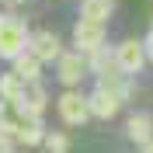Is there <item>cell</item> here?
Listing matches in <instances>:
<instances>
[{
  "label": "cell",
  "instance_id": "cell-11",
  "mask_svg": "<svg viewBox=\"0 0 153 153\" xmlns=\"http://www.w3.org/2000/svg\"><path fill=\"white\" fill-rule=\"evenodd\" d=\"M7 73H14L21 84H38V80H42V63H38L35 56H28V52H21L18 59H10Z\"/></svg>",
  "mask_w": 153,
  "mask_h": 153
},
{
  "label": "cell",
  "instance_id": "cell-9",
  "mask_svg": "<svg viewBox=\"0 0 153 153\" xmlns=\"http://www.w3.org/2000/svg\"><path fill=\"white\" fill-rule=\"evenodd\" d=\"M125 136H129L136 146L153 143V115H150V111H136V115H129V122H125Z\"/></svg>",
  "mask_w": 153,
  "mask_h": 153
},
{
  "label": "cell",
  "instance_id": "cell-12",
  "mask_svg": "<svg viewBox=\"0 0 153 153\" xmlns=\"http://www.w3.org/2000/svg\"><path fill=\"white\" fill-rule=\"evenodd\" d=\"M87 59V73H97V80H108V76H115L118 70H115V56H111V49L101 45L97 52H91Z\"/></svg>",
  "mask_w": 153,
  "mask_h": 153
},
{
  "label": "cell",
  "instance_id": "cell-5",
  "mask_svg": "<svg viewBox=\"0 0 153 153\" xmlns=\"http://www.w3.org/2000/svg\"><path fill=\"white\" fill-rule=\"evenodd\" d=\"M56 73H59V84L66 91H76L80 80H87V59L80 52H66L63 49V56L56 59Z\"/></svg>",
  "mask_w": 153,
  "mask_h": 153
},
{
  "label": "cell",
  "instance_id": "cell-13",
  "mask_svg": "<svg viewBox=\"0 0 153 153\" xmlns=\"http://www.w3.org/2000/svg\"><path fill=\"white\" fill-rule=\"evenodd\" d=\"M111 14H115V0H80V21L108 25Z\"/></svg>",
  "mask_w": 153,
  "mask_h": 153
},
{
  "label": "cell",
  "instance_id": "cell-3",
  "mask_svg": "<svg viewBox=\"0 0 153 153\" xmlns=\"http://www.w3.org/2000/svg\"><path fill=\"white\" fill-rule=\"evenodd\" d=\"M25 52L35 56L42 66H45V63H56V59L63 56V38H59L56 31H49V28L28 31V45H25Z\"/></svg>",
  "mask_w": 153,
  "mask_h": 153
},
{
  "label": "cell",
  "instance_id": "cell-6",
  "mask_svg": "<svg viewBox=\"0 0 153 153\" xmlns=\"http://www.w3.org/2000/svg\"><path fill=\"white\" fill-rule=\"evenodd\" d=\"M56 111H59V118L66 125H84L87 118H91V111H87V94H80V91H63V97L56 101Z\"/></svg>",
  "mask_w": 153,
  "mask_h": 153
},
{
  "label": "cell",
  "instance_id": "cell-15",
  "mask_svg": "<svg viewBox=\"0 0 153 153\" xmlns=\"http://www.w3.org/2000/svg\"><path fill=\"white\" fill-rule=\"evenodd\" d=\"M21 80L14 73H0V101H7V105H18V97H21Z\"/></svg>",
  "mask_w": 153,
  "mask_h": 153
},
{
  "label": "cell",
  "instance_id": "cell-10",
  "mask_svg": "<svg viewBox=\"0 0 153 153\" xmlns=\"http://www.w3.org/2000/svg\"><path fill=\"white\" fill-rule=\"evenodd\" d=\"M42 139H45L42 118H28V115H25V122L14 129V136H10V143H21V146H42Z\"/></svg>",
  "mask_w": 153,
  "mask_h": 153
},
{
  "label": "cell",
  "instance_id": "cell-20",
  "mask_svg": "<svg viewBox=\"0 0 153 153\" xmlns=\"http://www.w3.org/2000/svg\"><path fill=\"white\" fill-rule=\"evenodd\" d=\"M10 4H25V0H10Z\"/></svg>",
  "mask_w": 153,
  "mask_h": 153
},
{
  "label": "cell",
  "instance_id": "cell-18",
  "mask_svg": "<svg viewBox=\"0 0 153 153\" xmlns=\"http://www.w3.org/2000/svg\"><path fill=\"white\" fill-rule=\"evenodd\" d=\"M0 153H14V143H10V136L0 132Z\"/></svg>",
  "mask_w": 153,
  "mask_h": 153
},
{
  "label": "cell",
  "instance_id": "cell-4",
  "mask_svg": "<svg viewBox=\"0 0 153 153\" xmlns=\"http://www.w3.org/2000/svg\"><path fill=\"white\" fill-rule=\"evenodd\" d=\"M101 45H108V25H94V21H76L73 25V52L91 56Z\"/></svg>",
  "mask_w": 153,
  "mask_h": 153
},
{
  "label": "cell",
  "instance_id": "cell-8",
  "mask_svg": "<svg viewBox=\"0 0 153 153\" xmlns=\"http://www.w3.org/2000/svg\"><path fill=\"white\" fill-rule=\"evenodd\" d=\"M118 108H122V101L111 94V91H105V87H94V94H87V111H91V118H115L118 115Z\"/></svg>",
  "mask_w": 153,
  "mask_h": 153
},
{
  "label": "cell",
  "instance_id": "cell-16",
  "mask_svg": "<svg viewBox=\"0 0 153 153\" xmlns=\"http://www.w3.org/2000/svg\"><path fill=\"white\" fill-rule=\"evenodd\" d=\"M42 146H45V153H70V136L63 129H52V132H45Z\"/></svg>",
  "mask_w": 153,
  "mask_h": 153
},
{
  "label": "cell",
  "instance_id": "cell-7",
  "mask_svg": "<svg viewBox=\"0 0 153 153\" xmlns=\"http://www.w3.org/2000/svg\"><path fill=\"white\" fill-rule=\"evenodd\" d=\"M18 108L21 115H28V118H42L49 108V94H45V87H42V80L38 84H25L21 87V97H18Z\"/></svg>",
  "mask_w": 153,
  "mask_h": 153
},
{
  "label": "cell",
  "instance_id": "cell-2",
  "mask_svg": "<svg viewBox=\"0 0 153 153\" xmlns=\"http://www.w3.org/2000/svg\"><path fill=\"white\" fill-rule=\"evenodd\" d=\"M115 56V70L122 76H132L146 66V52H143V38H122L118 45L111 49Z\"/></svg>",
  "mask_w": 153,
  "mask_h": 153
},
{
  "label": "cell",
  "instance_id": "cell-19",
  "mask_svg": "<svg viewBox=\"0 0 153 153\" xmlns=\"http://www.w3.org/2000/svg\"><path fill=\"white\" fill-rule=\"evenodd\" d=\"M143 153H153V143H146V146H143Z\"/></svg>",
  "mask_w": 153,
  "mask_h": 153
},
{
  "label": "cell",
  "instance_id": "cell-1",
  "mask_svg": "<svg viewBox=\"0 0 153 153\" xmlns=\"http://www.w3.org/2000/svg\"><path fill=\"white\" fill-rule=\"evenodd\" d=\"M25 45H28V25L18 14L4 10L0 14V59H18Z\"/></svg>",
  "mask_w": 153,
  "mask_h": 153
},
{
  "label": "cell",
  "instance_id": "cell-14",
  "mask_svg": "<svg viewBox=\"0 0 153 153\" xmlns=\"http://www.w3.org/2000/svg\"><path fill=\"white\" fill-rule=\"evenodd\" d=\"M21 122H25V115H21L14 105L0 101V132H4V136H14V129H18Z\"/></svg>",
  "mask_w": 153,
  "mask_h": 153
},
{
  "label": "cell",
  "instance_id": "cell-17",
  "mask_svg": "<svg viewBox=\"0 0 153 153\" xmlns=\"http://www.w3.org/2000/svg\"><path fill=\"white\" fill-rule=\"evenodd\" d=\"M143 52H146V63H153V31L143 38Z\"/></svg>",
  "mask_w": 153,
  "mask_h": 153
}]
</instances>
